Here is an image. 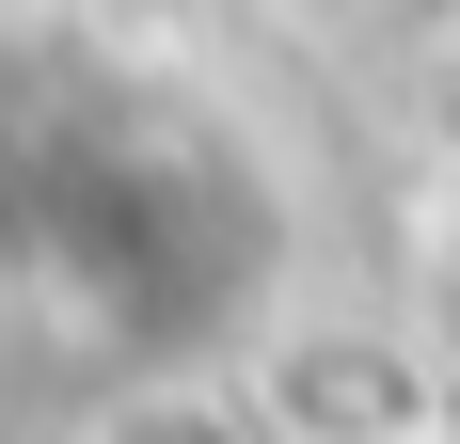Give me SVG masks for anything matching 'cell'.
<instances>
[{"label":"cell","instance_id":"6da1fadb","mask_svg":"<svg viewBox=\"0 0 460 444\" xmlns=\"http://www.w3.org/2000/svg\"><path fill=\"white\" fill-rule=\"evenodd\" d=\"M80 444H254V429H238V413H207V397H175V381H159V397H111V413H95Z\"/></svg>","mask_w":460,"mask_h":444}]
</instances>
